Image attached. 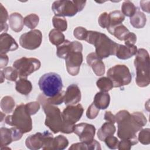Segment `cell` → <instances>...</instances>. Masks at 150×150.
Here are the masks:
<instances>
[{"instance_id": "cell-2", "label": "cell", "mask_w": 150, "mask_h": 150, "mask_svg": "<svg viewBox=\"0 0 150 150\" xmlns=\"http://www.w3.org/2000/svg\"><path fill=\"white\" fill-rule=\"evenodd\" d=\"M84 40L95 46L96 54L101 60L110 55H115L118 45L106 35L93 30L87 31Z\"/></svg>"}, {"instance_id": "cell-23", "label": "cell", "mask_w": 150, "mask_h": 150, "mask_svg": "<svg viewBox=\"0 0 150 150\" xmlns=\"http://www.w3.org/2000/svg\"><path fill=\"white\" fill-rule=\"evenodd\" d=\"M116 128L114 124L106 122L103 124L101 127L98 129L97 132L98 138L101 141H104L106 137L111 135H113L115 132Z\"/></svg>"}, {"instance_id": "cell-26", "label": "cell", "mask_w": 150, "mask_h": 150, "mask_svg": "<svg viewBox=\"0 0 150 150\" xmlns=\"http://www.w3.org/2000/svg\"><path fill=\"white\" fill-rule=\"evenodd\" d=\"M100 144L96 140L93 139L90 143L81 142L71 145L69 149H101Z\"/></svg>"}, {"instance_id": "cell-34", "label": "cell", "mask_w": 150, "mask_h": 150, "mask_svg": "<svg viewBox=\"0 0 150 150\" xmlns=\"http://www.w3.org/2000/svg\"><path fill=\"white\" fill-rule=\"evenodd\" d=\"M39 22V16L35 13H31L26 16L23 19L24 25L29 29L35 28Z\"/></svg>"}, {"instance_id": "cell-12", "label": "cell", "mask_w": 150, "mask_h": 150, "mask_svg": "<svg viewBox=\"0 0 150 150\" xmlns=\"http://www.w3.org/2000/svg\"><path fill=\"white\" fill-rule=\"evenodd\" d=\"M73 132L78 135L81 142L90 143L93 139L96 133V128L93 125L87 123H80L74 125Z\"/></svg>"}, {"instance_id": "cell-22", "label": "cell", "mask_w": 150, "mask_h": 150, "mask_svg": "<svg viewBox=\"0 0 150 150\" xmlns=\"http://www.w3.org/2000/svg\"><path fill=\"white\" fill-rule=\"evenodd\" d=\"M108 17L110 20L109 26L107 28L109 32L113 28L117 26L122 24V22L125 19V16L120 11H114L108 13Z\"/></svg>"}, {"instance_id": "cell-24", "label": "cell", "mask_w": 150, "mask_h": 150, "mask_svg": "<svg viewBox=\"0 0 150 150\" xmlns=\"http://www.w3.org/2000/svg\"><path fill=\"white\" fill-rule=\"evenodd\" d=\"M130 23L135 28L141 29L145 26L146 22L145 15L137 9L135 14L130 18Z\"/></svg>"}, {"instance_id": "cell-1", "label": "cell", "mask_w": 150, "mask_h": 150, "mask_svg": "<svg viewBox=\"0 0 150 150\" xmlns=\"http://www.w3.org/2000/svg\"><path fill=\"white\" fill-rule=\"evenodd\" d=\"M115 122L118 124L117 135L121 139H127L133 145L138 142L136 134L146 124L147 120L141 112L132 114L127 110H121L115 115Z\"/></svg>"}, {"instance_id": "cell-47", "label": "cell", "mask_w": 150, "mask_h": 150, "mask_svg": "<svg viewBox=\"0 0 150 150\" xmlns=\"http://www.w3.org/2000/svg\"><path fill=\"white\" fill-rule=\"evenodd\" d=\"M9 58L6 54H1V60H0V68H4L8 64Z\"/></svg>"}, {"instance_id": "cell-18", "label": "cell", "mask_w": 150, "mask_h": 150, "mask_svg": "<svg viewBox=\"0 0 150 150\" xmlns=\"http://www.w3.org/2000/svg\"><path fill=\"white\" fill-rule=\"evenodd\" d=\"M18 48V45L15 40L10 35L5 33H1L0 36L1 54H6L8 52L14 51Z\"/></svg>"}, {"instance_id": "cell-46", "label": "cell", "mask_w": 150, "mask_h": 150, "mask_svg": "<svg viewBox=\"0 0 150 150\" xmlns=\"http://www.w3.org/2000/svg\"><path fill=\"white\" fill-rule=\"evenodd\" d=\"M104 119L107 122L114 124L115 122V115H114L111 111H106L104 114Z\"/></svg>"}, {"instance_id": "cell-28", "label": "cell", "mask_w": 150, "mask_h": 150, "mask_svg": "<svg viewBox=\"0 0 150 150\" xmlns=\"http://www.w3.org/2000/svg\"><path fill=\"white\" fill-rule=\"evenodd\" d=\"M1 148L10 144L13 141L12 132L11 128L1 127Z\"/></svg>"}, {"instance_id": "cell-33", "label": "cell", "mask_w": 150, "mask_h": 150, "mask_svg": "<svg viewBox=\"0 0 150 150\" xmlns=\"http://www.w3.org/2000/svg\"><path fill=\"white\" fill-rule=\"evenodd\" d=\"M97 87L103 92H108L111 90L113 87V84L111 80L107 77L100 78L96 82Z\"/></svg>"}, {"instance_id": "cell-44", "label": "cell", "mask_w": 150, "mask_h": 150, "mask_svg": "<svg viewBox=\"0 0 150 150\" xmlns=\"http://www.w3.org/2000/svg\"><path fill=\"white\" fill-rule=\"evenodd\" d=\"M137 41V36L133 32H130L127 35L124 39L125 45L127 46L134 45Z\"/></svg>"}, {"instance_id": "cell-29", "label": "cell", "mask_w": 150, "mask_h": 150, "mask_svg": "<svg viewBox=\"0 0 150 150\" xmlns=\"http://www.w3.org/2000/svg\"><path fill=\"white\" fill-rule=\"evenodd\" d=\"M109 33L114 35L120 40H124L127 35L129 33V31L124 25L121 24L113 28Z\"/></svg>"}, {"instance_id": "cell-5", "label": "cell", "mask_w": 150, "mask_h": 150, "mask_svg": "<svg viewBox=\"0 0 150 150\" xmlns=\"http://www.w3.org/2000/svg\"><path fill=\"white\" fill-rule=\"evenodd\" d=\"M38 85L43 94L47 97H52L59 94L63 88V83L59 74L49 72L42 75Z\"/></svg>"}, {"instance_id": "cell-36", "label": "cell", "mask_w": 150, "mask_h": 150, "mask_svg": "<svg viewBox=\"0 0 150 150\" xmlns=\"http://www.w3.org/2000/svg\"><path fill=\"white\" fill-rule=\"evenodd\" d=\"M5 79L8 80L15 81L18 78V73L17 70L12 67H6L2 70Z\"/></svg>"}, {"instance_id": "cell-9", "label": "cell", "mask_w": 150, "mask_h": 150, "mask_svg": "<svg viewBox=\"0 0 150 150\" xmlns=\"http://www.w3.org/2000/svg\"><path fill=\"white\" fill-rule=\"evenodd\" d=\"M53 139V135L46 131L42 132H37L28 137L25 141L28 148L32 150L39 149L41 148L43 149H52V145Z\"/></svg>"}, {"instance_id": "cell-13", "label": "cell", "mask_w": 150, "mask_h": 150, "mask_svg": "<svg viewBox=\"0 0 150 150\" xmlns=\"http://www.w3.org/2000/svg\"><path fill=\"white\" fill-rule=\"evenodd\" d=\"M65 60L67 72L73 76L77 75L83 62L82 53L78 51H72L68 54Z\"/></svg>"}, {"instance_id": "cell-40", "label": "cell", "mask_w": 150, "mask_h": 150, "mask_svg": "<svg viewBox=\"0 0 150 150\" xmlns=\"http://www.w3.org/2000/svg\"><path fill=\"white\" fill-rule=\"evenodd\" d=\"M25 107L28 113L32 115L35 114L40 108V104L39 102L33 101L25 104Z\"/></svg>"}, {"instance_id": "cell-43", "label": "cell", "mask_w": 150, "mask_h": 150, "mask_svg": "<svg viewBox=\"0 0 150 150\" xmlns=\"http://www.w3.org/2000/svg\"><path fill=\"white\" fill-rule=\"evenodd\" d=\"M8 19H9L8 12L2 4H0V25L6 24Z\"/></svg>"}, {"instance_id": "cell-19", "label": "cell", "mask_w": 150, "mask_h": 150, "mask_svg": "<svg viewBox=\"0 0 150 150\" xmlns=\"http://www.w3.org/2000/svg\"><path fill=\"white\" fill-rule=\"evenodd\" d=\"M137 47L135 45L127 46L118 44L115 52V56L120 59L126 60L135 55Z\"/></svg>"}, {"instance_id": "cell-14", "label": "cell", "mask_w": 150, "mask_h": 150, "mask_svg": "<svg viewBox=\"0 0 150 150\" xmlns=\"http://www.w3.org/2000/svg\"><path fill=\"white\" fill-rule=\"evenodd\" d=\"M83 111V107L80 104L76 105H67L62 112L63 121L65 123L74 125L75 123L80 120Z\"/></svg>"}, {"instance_id": "cell-39", "label": "cell", "mask_w": 150, "mask_h": 150, "mask_svg": "<svg viewBox=\"0 0 150 150\" xmlns=\"http://www.w3.org/2000/svg\"><path fill=\"white\" fill-rule=\"evenodd\" d=\"M87 31L88 30L85 28L79 26L74 29L73 31V35L76 39L79 40H85L86 38Z\"/></svg>"}, {"instance_id": "cell-49", "label": "cell", "mask_w": 150, "mask_h": 150, "mask_svg": "<svg viewBox=\"0 0 150 150\" xmlns=\"http://www.w3.org/2000/svg\"><path fill=\"white\" fill-rule=\"evenodd\" d=\"M74 3L75 4V5H76L78 10H79V12L80 11H81L83 10V9L84 8L85 5H86V1H77V0H75V1H73Z\"/></svg>"}, {"instance_id": "cell-20", "label": "cell", "mask_w": 150, "mask_h": 150, "mask_svg": "<svg viewBox=\"0 0 150 150\" xmlns=\"http://www.w3.org/2000/svg\"><path fill=\"white\" fill-rule=\"evenodd\" d=\"M23 19L22 16L18 12H14L9 16V23L11 29L15 32H21L23 27Z\"/></svg>"}, {"instance_id": "cell-35", "label": "cell", "mask_w": 150, "mask_h": 150, "mask_svg": "<svg viewBox=\"0 0 150 150\" xmlns=\"http://www.w3.org/2000/svg\"><path fill=\"white\" fill-rule=\"evenodd\" d=\"M52 22L55 29L60 32H64L66 30L67 27V21L64 17L54 16L53 17Z\"/></svg>"}, {"instance_id": "cell-25", "label": "cell", "mask_w": 150, "mask_h": 150, "mask_svg": "<svg viewBox=\"0 0 150 150\" xmlns=\"http://www.w3.org/2000/svg\"><path fill=\"white\" fill-rule=\"evenodd\" d=\"M15 89L21 94L26 96L32 91V85L31 82L26 79L20 78L19 80L16 81Z\"/></svg>"}, {"instance_id": "cell-17", "label": "cell", "mask_w": 150, "mask_h": 150, "mask_svg": "<svg viewBox=\"0 0 150 150\" xmlns=\"http://www.w3.org/2000/svg\"><path fill=\"white\" fill-rule=\"evenodd\" d=\"M88 65L90 66L93 72L97 76H101L105 73V66L101 59H100L96 54V53H91L88 54L86 57Z\"/></svg>"}, {"instance_id": "cell-30", "label": "cell", "mask_w": 150, "mask_h": 150, "mask_svg": "<svg viewBox=\"0 0 150 150\" xmlns=\"http://www.w3.org/2000/svg\"><path fill=\"white\" fill-rule=\"evenodd\" d=\"M68 145V139L64 136L59 135L55 138H53L52 145V149L62 150L67 148Z\"/></svg>"}, {"instance_id": "cell-42", "label": "cell", "mask_w": 150, "mask_h": 150, "mask_svg": "<svg viewBox=\"0 0 150 150\" xmlns=\"http://www.w3.org/2000/svg\"><path fill=\"white\" fill-rule=\"evenodd\" d=\"M98 22L99 25L103 28H107L109 26L110 20L108 17V13L107 12L102 13L98 19Z\"/></svg>"}, {"instance_id": "cell-4", "label": "cell", "mask_w": 150, "mask_h": 150, "mask_svg": "<svg viewBox=\"0 0 150 150\" xmlns=\"http://www.w3.org/2000/svg\"><path fill=\"white\" fill-rule=\"evenodd\" d=\"M5 122L9 125L15 127L23 134L30 132L32 129V120L27 111L25 104H21L15 109L12 115H8Z\"/></svg>"}, {"instance_id": "cell-38", "label": "cell", "mask_w": 150, "mask_h": 150, "mask_svg": "<svg viewBox=\"0 0 150 150\" xmlns=\"http://www.w3.org/2000/svg\"><path fill=\"white\" fill-rule=\"evenodd\" d=\"M109 148L111 149H115L118 148V145L119 143V141L117 137H114L112 135L108 136L105 138L104 141Z\"/></svg>"}, {"instance_id": "cell-7", "label": "cell", "mask_w": 150, "mask_h": 150, "mask_svg": "<svg viewBox=\"0 0 150 150\" xmlns=\"http://www.w3.org/2000/svg\"><path fill=\"white\" fill-rule=\"evenodd\" d=\"M114 87H120L129 84L132 80L131 74L128 67L124 64H117L110 68L107 72Z\"/></svg>"}, {"instance_id": "cell-45", "label": "cell", "mask_w": 150, "mask_h": 150, "mask_svg": "<svg viewBox=\"0 0 150 150\" xmlns=\"http://www.w3.org/2000/svg\"><path fill=\"white\" fill-rule=\"evenodd\" d=\"M132 145H133L130 141L127 139H121V141L118 143V149L120 150L130 149Z\"/></svg>"}, {"instance_id": "cell-41", "label": "cell", "mask_w": 150, "mask_h": 150, "mask_svg": "<svg viewBox=\"0 0 150 150\" xmlns=\"http://www.w3.org/2000/svg\"><path fill=\"white\" fill-rule=\"evenodd\" d=\"M100 109L98 108L93 103L87 108L86 111V116L89 119L95 118L98 114Z\"/></svg>"}, {"instance_id": "cell-6", "label": "cell", "mask_w": 150, "mask_h": 150, "mask_svg": "<svg viewBox=\"0 0 150 150\" xmlns=\"http://www.w3.org/2000/svg\"><path fill=\"white\" fill-rule=\"evenodd\" d=\"M39 103L42 105L46 114L45 125L54 134L61 132L64 125V121L62 114L59 108L54 105L43 101H39Z\"/></svg>"}, {"instance_id": "cell-10", "label": "cell", "mask_w": 150, "mask_h": 150, "mask_svg": "<svg viewBox=\"0 0 150 150\" xmlns=\"http://www.w3.org/2000/svg\"><path fill=\"white\" fill-rule=\"evenodd\" d=\"M42 41V32L38 29H33L22 34L19 38L20 45L24 49L35 50L38 48Z\"/></svg>"}, {"instance_id": "cell-27", "label": "cell", "mask_w": 150, "mask_h": 150, "mask_svg": "<svg viewBox=\"0 0 150 150\" xmlns=\"http://www.w3.org/2000/svg\"><path fill=\"white\" fill-rule=\"evenodd\" d=\"M49 38L51 43L56 46L60 45L65 41L64 35L62 33V32L55 29L50 31Z\"/></svg>"}, {"instance_id": "cell-3", "label": "cell", "mask_w": 150, "mask_h": 150, "mask_svg": "<svg viewBox=\"0 0 150 150\" xmlns=\"http://www.w3.org/2000/svg\"><path fill=\"white\" fill-rule=\"evenodd\" d=\"M149 55L146 50L142 48L137 50L134 59L137 75L135 82L140 87H145L149 84Z\"/></svg>"}, {"instance_id": "cell-50", "label": "cell", "mask_w": 150, "mask_h": 150, "mask_svg": "<svg viewBox=\"0 0 150 150\" xmlns=\"http://www.w3.org/2000/svg\"><path fill=\"white\" fill-rule=\"evenodd\" d=\"M0 73H1V83H2L4 80H5V76H4V74L3 73V71L2 70H1L0 71Z\"/></svg>"}, {"instance_id": "cell-21", "label": "cell", "mask_w": 150, "mask_h": 150, "mask_svg": "<svg viewBox=\"0 0 150 150\" xmlns=\"http://www.w3.org/2000/svg\"><path fill=\"white\" fill-rule=\"evenodd\" d=\"M110 101V96L109 94L106 92L100 91L97 93L95 95L93 103L100 110H104L108 107Z\"/></svg>"}, {"instance_id": "cell-16", "label": "cell", "mask_w": 150, "mask_h": 150, "mask_svg": "<svg viewBox=\"0 0 150 150\" xmlns=\"http://www.w3.org/2000/svg\"><path fill=\"white\" fill-rule=\"evenodd\" d=\"M81 91L77 84H72L67 87L64 94V103L66 105H75L81 100Z\"/></svg>"}, {"instance_id": "cell-32", "label": "cell", "mask_w": 150, "mask_h": 150, "mask_svg": "<svg viewBox=\"0 0 150 150\" xmlns=\"http://www.w3.org/2000/svg\"><path fill=\"white\" fill-rule=\"evenodd\" d=\"M15 107V101L10 96H5L1 101V108L5 113L11 112Z\"/></svg>"}, {"instance_id": "cell-48", "label": "cell", "mask_w": 150, "mask_h": 150, "mask_svg": "<svg viewBox=\"0 0 150 150\" xmlns=\"http://www.w3.org/2000/svg\"><path fill=\"white\" fill-rule=\"evenodd\" d=\"M149 1H140V6L142 11L149 13Z\"/></svg>"}, {"instance_id": "cell-11", "label": "cell", "mask_w": 150, "mask_h": 150, "mask_svg": "<svg viewBox=\"0 0 150 150\" xmlns=\"http://www.w3.org/2000/svg\"><path fill=\"white\" fill-rule=\"evenodd\" d=\"M52 9L56 16H73L79 10L73 1H56L52 5Z\"/></svg>"}, {"instance_id": "cell-37", "label": "cell", "mask_w": 150, "mask_h": 150, "mask_svg": "<svg viewBox=\"0 0 150 150\" xmlns=\"http://www.w3.org/2000/svg\"><path fill=\"white\" fill-rule=\"evenodd\" d=\"M138 140L143 145H149L150 143V129L145 128L139 133Z\"/></svg>"}, {"instance_id": "cell-8", "label": "cell", "mask_w": 150, "mask_h": 150, "mask_svg": "<svg viewBox=\"0 0 150 150\" xmlns=\"http://www.w3.org/2000/svg\"><path fill=\"white\" fill-rule=\"evenodd\" d=\"M40 66V60L34 57H22L13 63V67L17 70L18 76L23 79H26L28 76L39 70Z\"/></svg>"}, {"instance_id": "cell-15", "label": "cell", "mask_w": 150, "mask_h": 150, "mask_svg": "<svg viewBox=\"0 0 150 150\" xmlns=\"http://www.w3.org/2000/svg\"><path fill=\"white\" fill-rule=\"evenodd\" d=\"M83 45L77 41L70 42L68 40L65 41L57 47L56 54L59 58L65 59L68 54L72 51L82 52Z\"/></svg>"}, {"instance_id": "cell-31", "label": "cell", "mask_w": 150, "mask_h": 150, "mask_svg": "<svg viewBox=\"0 0 150 150\" xmlns=\"http://www.w3.org/2000/svg\"><path fill=\"white\" fill-rule=\"evenodd\" d=\"M138 8L130 1H125L123 2L121 6V12L124 16L132 17L136 12Z\"/></svg>"}]
</instances>
